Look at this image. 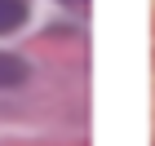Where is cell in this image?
<instances>
[{
    "mask_svg": "<svg viewBox=\"0 0 155 146\" xmlns=\"http://www.w3.org/2000/svg\"><path fill=\"white\" fill-rule=\"evenodd\" d=\"M27 80V62L13 58V53H0V89H13Z\"/></svg>",
    "mask_w": 155,
    "mask_h": 146,
    "instance_id": "cell-2",
    "label": "cell"
},
{
    "mask_svg": "<svg viewBox=\"0 0 155 146\" xmlns=\"http://www.w3.org/2000/svg\"><path fill=\"white\" fill-rule=\"evenodd\" d=\"M67 5H80V0H67Z\"/></svg>",
    "mask_w": 155,
    "mask_h": 146,
    "instance_id": "cell-3",
    "label": "cell"
},
{
    "mask_svg": "<svg viewBox=\"0 0 155 146\" xmlns=\"http://www.w3.org/2000/svg\"><path fill=\"white\" fill-rule=\"evenodd\" d=\"M27 22V0H0V36Z\"/></svg>",
    "mask_w": 155,
    "mask_h": 146,
    "instance_id": "cell-1",
    "label": "cell"
}]
</instances>
